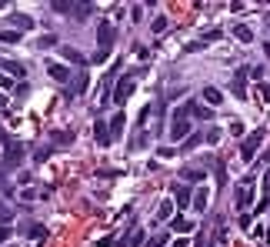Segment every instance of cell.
Returning a JSON list of instances; mask_svg holds the SVG:
<instances>
[{
    "instance_id": "6da1fadb",
    "label": "cell",
    "mask_w": 270,
    "mask_h": 247,
    "mask_svg": "<svg viewBox=\"0 0 270 247\" xmlns=\"http://www.w3.org/2000/svg\"><path fill=\"white\" fill-rule=\"evenodd\" d=\"M264 144V127H257V131H250L244 140H240V160L244 164H250L253 157H257V147Z\"/></svg>"
},
{
    "instance_id": "7a4b0ae2",
    "label": "cell",
    "mask_w": 270,
    "mask_h": 247,
    "mask_svg": "<svg viewBox=\"0 0 270 247\" xmlns=\"http://www.w3.org/2000/svg\"><path fill=\"white\" fill-rule=\"evenodd\" d=\"M190 137V120H187V111L177 107L174 111V124H170V140H187Z\"/></svg>"
},
{
    "instance_id": "3957f363",
    "label": "cell",
    "mask_w": 270,
    "mask_h": 247,
    "mask_svg": "<svg viewBox=\"0 0 270 247\" xmlns=\"http://www.w3.org/2000/svg\"><path fill=\"white\" fill-rule=\"evenodd\" d=\"M23 157H27V147L14 140V144L3 151V171H17L20 164H23Z\"/></svg>"
},
{
    "instance_id": "277c9868",
    "label": "cell",
    "mask_w": 270,
    "mask_h": 247,
    "mask_svg": "<svg viewBox=\"0 0 270 247\" xmlns=\"http://www.w3.org/2000/svg\"><path fill=\"white\" fill-rule=\"evenodd\" d=\"M250 187H253V177H247L244 184H237V190H233V207L240 210V214H244V207L253 201V190Z\"/></svg>"
},
{
    "instance_id": "5b68a950",
    "label": "cell",
    "mask_w": 270,
    "mask_h": 247,
    "mask_svg": "<svg viewBox=\"0 0 270 247\" xmlns=\"http://www.w3.org/2000/svg\"><path fill=\"white\" fill-rule=\"evenodd\" d=\"M97 44H100L104 54L114 47V23H110V20H100V23H97Z\"/></svg>"
},
{
    "instance_id": "8992f818",
    "label": "cell",
    "mask_w": 270,
    "mask_h": 247,
    "mask_svg": "<svg viewBox=\"0 0 270 247\" xmlns=\"http://www.w3.org/2000/svg\"><path fill=\"white\" fill-rule=\"evenodd\" d=\"M130 94H134V77L127 74V77H120V84L114 87V100H117V104H127Z\"/></svg>"
},
{
    "instance_id": "52a82bcc",
    "label": "cell",
    "mask_w": 270,
    "mask_h": 247,
    "mask_svg": "<svg viewBox=\"0 0 270 247\" xmlns=\"http://www.w3.org/2000/svg\"><path fill=\"white\" fill-rule=\"evenodd\" d=\"M247 77H250V70H247V67H237V74H233V97H240V100H247V87H244V84H247Z\"/></svg>"
},
{
    "instance_id": "ba28073f",
    "label": "cell",
    "mask_w": 270,
    "mask_h": 247,
    "mask_svg": "<svg viewBox=\"0 0 270 247\" xmlns=\"http://www.w3.org/2000/svg\"><path fill=\"white\" fill-rule=\"evenodd\" d=\"M47 74L54 77V80H60V84H67L70 80V67H63L60 60H47Z\"/></svg>"
},
{
    "instance_id": "9c48e42d",
    "label": "cell",
    "mask_w": 270,
    "mask_h": 247,
    "mask_svg": "<svg viewBox=\"0 0 270 247\" xmlns=\"http://www.w3.org/2000/svg\"><path fill=\"white\" fill-rule=\"evenodd\" d=\"M94 137H97L100 147H110V144H114V140H110V124H107V120H97L94 124Z\"/></svg>"
},
{
    "instance_id": "30bf717a",
    "label": "cell",
    "mask_w": 270,
    "mask_h": 247,
    "mask_svg": "<svg viewBox=\"0 0 270 247\" xmlns=\"http://www.w3.org/2000/svg\"><path fill=\"white\" fill-rule=\"evenodd\" d=\"M184 111H187V117H200V120H210L213 117V111L210 107H204V104H197V100H187V104H184Z\"/></svg>"
},
{
    "instance_id": "8fae6325",
    "label": "cell",
    "mask_w": 270,
    "mask_h": 247,
    "mask_svg": "<svg viewBox=\"0 0 270 247\" xmlns=\"http://www.w3.org/2000/svg\"><path fill=\"white\" fill-rule=\"evenodd\" d=\"M124 120H127V117L120 114V111L107 120V124H110V140H120V137H124Z\"/></svg>"
},
{
    "instance_id": "7c38bea8",
    "label": "cell",
    "mask_w": 270,
    "mask_h": 247,
    "mask_svg": "<svg viewBox=\"0 0 270 247\" xmlns=\"http://www.w3.org/2000/svg\"><path fill=\"white\" fill-rule=\"evenodd\" d=\"M174 197H177V207H190V187L187 184H174Z\"/></svg>"
},
{
    "instance_id": "4fadbf2b",
    "label": "cell",
    "mask_w": 270,
    "mask_h": 247,
    "mask_svg": "<svg viewBox=\"0 0 270 247\" xmlns=\"http://www.w3.org/2000/svg\"><path fill=\"white\" fill-rule=\"evenodd\" d=\"M0 67H3V70H7V77H17L20 84H23V77H27V70H23V67H20L17 60H0Z\"/></svg>"
},
{
    "instance_id": "5bb4252c",
    "label": "cell",
    "mask_w": 270,
    "mask_h": 247,
    "mask_svg": "<svg viewBox=\"0 0 270 247\" xmlns=\"http://www.w3.org/2000/svg\"><path fill=\"white\" fill-rule=\"evenodd\" d=\"M23 234H27L30 241H47V230H43V224H37V221H30V224L23 227Z\"/></svg>"
},
{
    "instance_id": "9a60e30c",
    "label": "cell",
    "mask_w": 270,
    "mask_h": 247,
    "mask_svg": "<svg viewBox=\"0 0 270 247\" xmlns=\"http://www.w3.org/2000/svg\"><path fill=\"white\" fill-rule=\"evenodd\" d=\"M10 23H14V30H30L34 27V17H27V14H10Z\"/></svg>"
},
{
    "instance_id": "2e32d148",
    "label": "cell",
    "mask_w": 270,
    "mask_h": 247,
    "mask_svg": "<svg viewBox=\"0 0 270 247\" xmlns=\"http://www.w3.org/2000/svg\"><path fill=\"white\" fill-rule=\"evenodd\" d=\"M167 227H170V230H177V234H190V230H193V221H187V217L180 214V217H174V221H170Z\"/></svg>"
},
{
    "instance_id": "e0dca14e",
    "label": "cell",
    "mask_w": 270,
    "mask_h": 247,
    "mask_svg": "<svg viewBox=\"0 0 270 247\" xmlns=\"http://www.w3.org/2000/svg\"><path fill=\"white\" fill-rule=\"evenodd\" d=\"M184 184H200V180H204V177H207V174L200 171V167H184Z\"/></svg>"
},
{
    "instance_id": "ac0fdd59",
    "label": "cell",
    "mask_w": 270,
    "mask_h": 247,
    "mask_svg": "<svg viewBox=\"0 0 270 247\" xmlns=\"http://www.w3.org/2000/svg\"><path fill=\"white\" fill-rule=\"evenodd\" d=\"M140 244H144V230L130 227V234L124 237V247H140Z\"/></svg>"
},
{
    "instance_id": "d6986e66",
    "label": "cell",
    "mask_w": 270,
    "mask_h": 247,
    "mask_svg": "<svg viewBox=\"0 0 270 247\" xmlns=\"http://www.w3.org/2000/svg\"><path fill=\"white\" fill-rule=\"evenodd\" d=\"M233 37L240 40V44H250V40H253V30H250V27H244V23H237V27H233Z\"/></svg>"
},
{
    "instance_id": "ffe728a7",
    "label": "cell",
    "mask_w": 270,
    "mask_h": 247,
    "mask_svg": "<svg viewBox=\"0 0 270 247\" xmlns=\"http://www.w3.org/2000/svg\"><path fill=\"white\" fill-rule=\"evenodd\" d=\"M60 57L70 60V64H83V54H80V50H74V47H60Z\"/></svg>"
},
{
    "instance_id": "44dd1931",
    "label": "cell",
    "mask_w": 270,
    "mask_h": 247,
    "mask_svg": "<svg viewBox=\"0 0 270 247\" xmlns=\"http://www.w3.org/2000/svg\"><path fill=\"white\" fill-rule=\"evenodd\" d=\"M207 201H210V197H207V190H197V194H193V210H197V214H204V210H207Z\"/></svg>"
},
{
    "instance_id": "7402d4cb",
    "label": "cell",
    "mask_w": 270,
    "mask_h": 247,
    "mask_svg": "<svg viewBox=\"0 0 270 247\" xmlns=\"http://www.w3.org/2000/svg\"><path fill=\"white\" fill-rule=\"evenodd\" d=\"M200 94H204V100H207V104H220V100H224V94H220V90H217V87H204V90H200Z\"/></svg>"
},
{
    "instance_id": "603a6c76",
    "label": "cell",
    "mask_w": 270,
    "mask_h": 247,
    "mask_svg": "<svg viewBox=\"0 0 270 247\" xmlns=\"http://www.w3.org/2000/svg\"><path fill=\"white\" fill-rule=\"evenodd\" d=\"M157 217H160V221H174V201H164L160 210H157Z\"/></svg>"
},
{
    "instance_id": "cb8c5ba5",
    "label": "cell",
    "mask_w": 270,
    "mask_h": 247,
    "mask_svg": "<svg viewBox=\"0 0 270 247\" xmlns=\"http://www.w3.org/2000/svg\"><path fill=\"white\" fill-rule=\"evenodd\" d=\"M204 144V134H190L184 144H180V151H193V147H200Z\"/></svg>"
},
{
    "instance_id": "d4e9b609",
    "label": "cell",
    "mask_w": 270,
    "mask_h": 247,
    "mask_svg": "<svg viewBox=\"0 0 270 247\" xmlns=\"http://www.w3.org/2000/svg\"><path fill=\"white\" fill-rule=\"evenodd\" d=\"M50 140H54V144H74V134L70 131H54L50 134Z\"/></svg>"
},
{
    "instance_id": "484cf974",
    "label": "cell",
    "mask_w": 270,
    "mask_h": 247,
    "mask_svg": "<svg viewBox=\"0 0 270 247\" xmlns=\"http://www.w3.org/2000/svg\"><path fill=\"white\" fill-rule=\"evenodd\" d=\"M0 40L3 44H20V34L17 30H0Z\"/></svg>"
},
{
    "instance_id": "4316f807",
    "label": "cell",
    "mask_w": 270,
    "mask_h": 247,
    "mask_svg": "<svg viewBox=\"0 0 270 247\" xmlns=\"http://www.w3.org/2000/svg\"><path fill=\"white\" fill-rule=\"evenodd\" d=\"M144 247H167V234H154V237H150Z\"/></svg>"
},
{
    "instance_id": "83f0119b",
    "label": "cell",
    "mask_w": 270,
    "mask_h": 247,
    "mask_svg": "<svg viewBox=\"0 0 270 247\" xmlns=\"http://www.w3.org/2000/svg\"><path fill=\"white\" fill-rule=\"evenodd\" d=\"M54 44H57V37H54V34H43V37L37 40V47H40V50H47V47H54Z\"/></svg>"
},
{
    "instance_id": "f1b7e54d",
    "label": "cell",
    "mask_w": 270,
    "mask_h": 247,
    "mask_svg": "<svg viewBox=\"0 0 270 247\" xmlns=\"http://www.w3.org/2000/svg\"><path fill=\"white\" fill-rule=\"evenodd\" d=\"M217 184H220V187H224V184H227V167H224V160H220V164H217Z\"/></svg>"
},
{
    "instance_id": "f546056e",
    "label": "cell",
    "mask_w": 270,
    "mask_h": 247,
    "mask_svg": "<svg viewBox=\"0 0 270 247\" xmlns=\"http://www.w3.org/2000/svg\"><path fill=\"white\" fill-rule=\"evenodd\" d=\"M167 30V17H154V34H164Z\"/></svg>"
},
{
    "instance_id": "4dcf8cb0",
    "label": "cell",
    "mask_w": 270,
    "mask_h": 247,
    "mask_svg": "<svg viewBox=\"0 0 270 247\" xmlns=\"http://www.w3.org/2000/svg\"><path fill=\"white\" fill-rule=\"evenodd\" d=\"M213 40H220V27H213V30L204 34V44H213Z\"/></svg>"
},
{
    "instance_id": "1f68e13d",
    "label": "cell",
    "mask_w": 270,
    "mask_h": 247,
    "mask_svg": "<svg viewBox=\"0 0 270 247\" xmlns=\"http://www.w3.org/2000/svg\"><path fill=\"white\" fill-rule=\"evenodd\" d=\"M144 144H147V134H144V131H137V137H134V151H140Z\"/></svg>"
},
{
    "instance_id": "d6a6232c",
    "label": "cell",
    "mask_w": 270,
    "mask_h": 247,
    "mask_svg": "<svg viewBox=\"0 0 270 247\" xmlns=\"http://www.w3.org/2000/svg\"><path fill=\"white\" fill-rule=\"evenodd\" d=\"M230 134H233V137H244V124H240V120H233V124H230Z\"/></svg>"
},
{
    "instance_id": "836d02e7",
    "label": "cell",
    "mask_w": 270,
    "mask_h": 247,
    "mask_svg": "<svg viewBox=\"0 0 270 247\" xmlns=\"http://www.w3.org/2000/svg\"><path fill=\"white\" fill-rule=\"evenodd\" d=\"M177 147H157V157H174Z\"/></svg>"
},
{
    "instance_id": "e575fe53",
    "label": "cell",
    "mask_w": 270,
    "mask_h": 247,
    "mask_svg": "<svg viewBox=\"0 0 270 247\" xmlns=\"http://www.w3.org/2000/svg\"><path fill=\"white\" fill-rule=\"evenodd\" d=\"M193 247H207V230H200V234H197V241H193Z\"/></svg>"
},
{
    "instance_id": "d590c367",
    "label": "cell",
    "mask_w": 270,
    "mask_h": 247,
    "mask_svg": "<svg viewBox=\"0 0 270 247\" xmlns=\"http://www.w3.org/2000/svg\"><path fill=\"white\" fill-rule=\"evenodd\" d=\"M250 221H253V217H250V214H247V210H244V214H240V227L247 230V227H250Z\"/></svg>"
},
{
    "instance_id": "8d00e7d4",
    "label": "cell",
    "mask_w": 270,
    "mask_h": 247,
    "mask_svg": "<svg viewBox=\"0 0 270 247\" xmlns=\"http://www.w3.org/2000/svg\"><path fill=\"white\" fill-rule=\"evenodd\" d=\"M0 87H7V90H10V87H14V77H7V74H0Z\"/></svg>"
},
{
    "instance_id": "74e56055",
    "label": "cell",
    "mask_w": 270,
    "mask_h": 247,
    "mask_svg": "<svg viewBox=\"0 0 270 247\" xmlns=\"http://www.w3.org/2000/svg\"><path fill=\"white\" fill-rule=\"evenodd\" d=\"M10 234H14V230L7 227V224H0V244H3V241H7V237H10Z\"/></svg>"
},
{
    "instance_id": "f35d334b",
    "label": "cell",
    "mask_w": 270,
    "mask_h": 247,
    "mask_svg": "<svg viewBox=\"0 0 270 247\" xmlns=\"http://www.w3.org/2000/svg\"><path fill=\"white\" fill-rule=\"evenodd\" d=\"M264 197H267V201H270V171L264 174Z\"/></svg>"
},
{
    "instance_id": "ab89813d",
    "label": "cell",
    "mask_w": 270,
    "mask_h": 247,
    "mask_svg": "<svg viewBox=\"0 0 270 247\" xmlns=\"http://www.w3.org/2000/svg\"><path fill=\"white\" fill-rule=\"evenodd\" d=\"M250 77L253 80H264V67H250Z\"/></svg>"
},
{
    "instance_id": "60d3db41",
    "label": "cell",
    "mask_w": 270,
    "mask_h": 247,
    "mask_svg": "<svg viewBox=\"0 0 270 247\" xmlns=\"http://www.w3.org/2000/svg\"><path fill=\"white\" fill-rule=\"evenodd\" d=\"M114 244H117L114 237H100V244H97V247H114Z\"/></svg>"
},
{
    "instance_id": "b9f144b4",
    "label": "cell",
    "mask_w": 270,
    "mask_h": 247,
    "mask_svg": "<svg viewBox=\"0 0 270 247\" xmlns=\"http://www.w3.org/2000/svg\"><path fill=\"white\" fill-rule=\"evenodd\" d=\"M260 94H264V100L270 104V87H260Z\"/></svg>"
},
{
    "instance_id": "7bdbcfd3",
    "label": "cell",
    "mask_w": 270,
    "mask_h": 247,
    "mask_svg": "<svg viewBox=\"0 0 270 247\" xmlns=\"http://www.w3.org/2000/svg\"><path fill=\"white\" fill-rule=\"evenodd\" d=\"M264 54H267V57H270V40H267V44H264Z\"/></svg>"
},
{
    "instance_id": "ee69618b",
    "label": "cell",
    "mask_w": 270,
    "mask_h": 247,
    "mask_svg": "<svg viewBox=\"0 0 270 247\" xmlns=\"http://www.w3.org/2000/svg\"><path fill=\"white\" fill-rule=\"evenodd\" d=\"M0 187H7V184H3V174H0Z\"/></svg>"
},
{
    "instance_id": "f6af8a7d",
    "label": "cell",
    "mask_w": 270,
    "mask_h": 247,
    "mask_svg": "<svg viewBox=\"0 0 270 247\" xmlns=\"http://www.w3.org/2000/svg\"><path fill=\"white\" fill-rule=\"evenodd\" d=\"M0 214H3V204H0Z\"/></svg>"
}]
</instances>
